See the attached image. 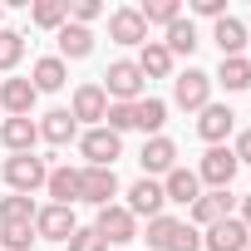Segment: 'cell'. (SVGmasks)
<instances>
[{"label":"cell","instance_id":"cell-35","mask_svg":"<svg viewBox=\"0 0 251 251\" xmlns=\"http://www.w3.org/2000/svg\"><path fill=\"white\" fill-rule=\"evenodd\" d=\"M168 251H202V231H197L192 222H177V231H173Z\"/></svg>","mask_w":251,"mask_h":251},{"label":"cell","instance_id":"cell-1","mask_svg":"<svg viewBox=\"0 0 251 251\" xmlns=\"http://www.w3.org/2000/svg\"><path fill=\"white\" fill-rule=\"evenodd\" d=\"M103 94H108V103H138L143 99V69L133 59H113L103 74Z\"/></svg>","mask_w":251,"mask_h":251},{"label":"cell","instance_id":"cell-37","mask_svg":"<svg viewBox=\"0 0 251 251\" xmlns=\"http://www.w3.org/2000/svg\"><path fill=\"white\" fill-rule=\"evenodd\" d=\"M69 15H74V25H84V30H89V20H99V15H103V5H99V0H74Z\"/></svg>","mask_w":251,"mask_h":251},{"label":"cell","instance_id":"cell-38","mask_svg":"<svg viewBox=\"0 0 251 251\" xmlns=\"http://www.w3.org/2000/svg\"><path fill=\"white\" fill-rule=\"evenodd\" d=\"M192 10H197V15H212V20H222V15H226V0H192Z\"/></svg>","mask_w":251,"mask_h":251},{"label":"cell","instance_id":"cell-34","mask_svg":"<svg viewBox=\"0 0 251 251\" xmlns=\"http://www.w3.org/2000/svg\"><path fill=\"white\" fill-rule=\"evenodd\" d=\"M103 128L123 138V128H133V103H108V113H103Z\"/></svg>","mask_w":251,"mask_h":251},{"label":"cell","instance_id":"cell-24","mask_svg":"<svg viewBox=\"0 0 251 251\" xmlns=\"http://www.w3.org/2000/svg\"><path fill=\"white\" fill-rule=\"evenodd\" d=\"M163 123H168V103L163 99H138L133 103V128H143V133H163Z\"/></svg>","mask_w":251,"mask_h":251},{"label":"cell","instance_id":"cell-39","mask_svg":"<svg viewBox=\"0 0 251 251\" xmlns=\"http://www.w3.org/2000/svg\"><path fill=\"white\" fill-rule=\"evenodd\" d=\"M231 153H236V163H251V128L236 138V148H231Z\"/></svg>","mask_w":251,"mask_h":251},{"label":"cell","instance_id":"cell-30","mask_svg":"<svg viewBox=\"0 0 251 251\" xmlns=\"http://www.w3.org/2000/svg\"><path fill=\"white\" fill-rule=\"evenodd\" d=\"M138 15H143V25H173V20H182V5L177 0H148V5H138Z\"/></svg>","mask_w":251,"mask_h":251},{"label":"cell","instance_id":"cell-11","mask_svg":"<svg viewBox=\"0 0 251 251\" xmlns=\"http://www.w3.org/2000/svg\"><path fill=\"white\" fill-rule=\"evenodd\" d=\"M251 226L241 222V217H226V222H217V226H207V236H202V246L207 251H246V236Z\"/></svg>","mask_w":251,"mask_h":251},{"label":"cell","instance_id":"cell-32","mask_svg":"<svg viewBox=\"0 0 251 251\" xmlns=\"http://www.w3.org/2000/svg\"><path fill=\"white\" fill-rule=\"evenodd\" d=\"M25 54V35L20 30H0V69H15Z\"/></svg>","mask_w":251,"mask_h":251},{"label":"cell","instance_id":"cell-33","mask_svg":"<svg viewBox=\"0 0 251 251\" xmlns=\"http://www.w3.org/2000/svg\"><path fill=\"white\" fill-rule=\"evenodd\" d=\"M0 246H5V251H30V246H35V222H25V226H0Z\"/></svg>","mask_w":251,"mask_h":251},{"label":"cell","instance_id":"cell-3","mask_svg":"<svg viewBox=\"0 0 251 251\" xmlns=\"http://www.w3.org/2000/svg\"><path fill=\"white\" fill-rule=\"evenodd\" d=\"M173 103L187 108V113H202V108L212 103V74H202V69L177 74V79H173Z\"/></svg>","mask_w":251,"mask_h":251},{"label":"cell","instance_id":"cell-6","mask_svg":"<svg viewBox=\"0 0 251 251\" xmlns=\"http://www.w3.org/2000/svg\"><path fill=\"white\" fill-rule=\"evenodd\" d=\"M79 153L89 158V168H113V158L123 153V138H118V133H108L103 123H99V128H89V133L79 138Z\"/></svg>","mask_w":251,"mask_h":251},{"label":"cell","instance_id":"cell-28","mask_svg":"<svg viewBox=\"0 0 251 251\" xmlns=\"http://www.w3.org/2000/svg\"><path fill=\"white\" fill-rule=\"evenodd\" d=\"M163 45H168V54H173V59H177V54H192V50H197V25H192V20H173Z\"/></svg>","mask_w":251,"mask_h":251},{"label":"cell","instance_id":"cell-12","mask_svg":"<svg viewBox=\"0 0 251 251\" xmlns=\"http://www.w3.org/2000/svg\"><path fill=\"white\" fill-rule=\"evenodd\" d=\"M108 35H113L118 45H148V25H143L138 5H118V10L108 15Z\"/></svg>","mask_w":251,"mask_h":251},{"label":"cell","instance_id":"cell-18","mask_svg":"<svg viewBox=\"0 0 251 251\" xmlns=\"http://www.w3.org/2000/svg\"><path fill=\"white\" fill-rule=\"evenodd\" d=\"M212 40H217V50H222V59H236V54L246 50V25H241L236 15H222V20L212 25Z\"/></svg>","mask_w":251,"mask_h":251},{"label":"cell","instance_id":"cell-14","mask_svg":"<svg viewBox=\"0 0 251 251\" xmlns=\"http://www.w3.org/2000/svg\"><path fill=\"white\" fill-rule=\"evenodd\" d=\"M231 128H236V113H231L226 103H207V108H202V118H197V133H202L212 148H222Z\"/></svg>","mask_w":251,"mask_h":251},{"label":"cell","instance_id":"cell-23","mask_svg":"<svg viewBox=\"0 0 251 251\" xmlns=\"http://www.w3.org/2000/svg\"><path fill=\"white\" fill-rule=\"evenodd\" d=\"M133 64L143 69V79H168V74H173V54H168V45H163V40H148V45H143V54H138Z\"/></svg>","mask_w":251,"mask_h":251},{"label":"cell","instance_id":"cell-41","mask_svg":"<svg viewBox=\"0 0 251 251\" xmlns=\"http://www.w3.org/2000/svg\"><path fill=\"white\" fill-rule=\"evenodd\" d=\"M0 15H5V5H0Z\"/></svg>","mask_w":251,"mask_h":251},{"label":"cell","instance_id":"cell-8","mask_svg":"<svg viewBox=\"0 0 251 251\" xmlns=\"http://www.w3.org/2000/svg\"><path fill=\"white\" fill-rule=\"evenodd\" d=\"M69 113H74V123H94V128H99L103 113H108V94H103V84H79Z\"/></svg>","mask_w":251,"mask_h":251},{"label":"cell","instance_id":"cell-42","mask_svg":"<svg viewBox=\"0 0 251 251\" xmlns=\"http://www.w3.org/2000/svg\"><path fill=\"white\" fill-rule=\"evenodd\" d=\"M246 64H251V59H246Z\"/></svg>","mask_w":251,"mask_h":251},{"label":"cell","instance_id":"cell-5","mask_svg":"<svg viewBox=\"0 0 251 251\" xmlns=\"http://www.w3.org/2000/svg\"><path fill=\"white\" fill-rule=\"evenodd\" d=\"M94 231L103 236V246H123V241H133L138 236V222H133V212L128 207H99V222H94Z\"/></svg>","mask_w":251,"mask_h":251},{"label":"cell","instance_id":"cell-13","mask_svg":"<svg viewBox=\"0 0 251 251\" xmlns=\"http://www.w3.org/2000/svg\"><path fill=\"white\" fill-rule=\"evenodd\" d=\"M138 163H143V173H148V177H158V173L168 177V173L177 168V143L158 133V138H148V143H143V153H138Z\"/></svg>","mask_w":251,"mask_h":251},{"label":"cell","instance_id":"cell-26","mask_svg":"<svg viewBox=\"0 0 251 251\" xmlns=\"http://www.w3.org/2000/svg\"><path fill=\"white\" fill-rule=\"evenodd\" d=\"M35 197H20V192H10V197H0V226H25V222H35Z\"/></svg>","mask_w":251,"mask_h":251},{"label":"cell","instance_id":"cell-40","mask_svg":"<svg viewBox=\"0 0 251 251\" xmlns=\"http://www.w3.org/2000/svg\"><path fill=\"white\" fill-rule=\"evenodd\" d=\"M241 222H246V226H251V192H246V197H241Z\"/></svg>","mask_w":251,"mask_h":251},{"label":"cell","instance_id":"cell-31","mask_svg":"<svg viewBox=\"0 0 251 251\" xmlns=\"http://www.w3.org/2000/svg\"><path fill=\"white\" fill-rule=\"evenodd\" d=\"M173 231H177V217H153L148 222V251H168V241H173Z\"/></svg>","mask_w":251,"mask_h":251},{"label":"cell","instance_id":"cell-25","mask_svg":"<svg viewBox=\"0 0 251 251\" xmlns=\"http://www.w3.org/2000/svg\"><path fill=\"white\" fill-rule=\"evenodd\" d=\"M30 20L40 30H64L69 25V0H35L30 5Z\"/></svg>","mask_w":251,"mask_h":251},{"label":"cell","instance_id":"cell-29","mask_svg":"<svg viewBox=\"0 0 251 251\" xmlns=\"http://www.w3.org/2000/svg\"><path fill=\"white\" fill-rule=\"evenodd\" d=\"M217 79L231 89V94H241V89H251V64L236 54V59H222V69H217Z\"/></svg>","mask_w":251,"mask_h":251},{"label":"cell","instance_id":"cell-10","mask_svg":"<svg viewBox=\"0 0 251 251\" xmlns=\"http://www.w3.org/2000/svg\"><path fill=\"white\" fill-rule=\"evenodd\" d=\"M74 231H79V222H74L69 207H54V202H50V207L35 212V236H45V241H69Z\"/></svg>","mask_w":251,"mask_h":251},{"label":"cell","instance_id":"cell-7","mask_svg":"<svg viewBox=\"0 0 251 251\" xmlns=\"http://www.w3.org/2000/svg\"><path fill=\"white\" fill-rule=\"evenodd\" d=\"M118 192V177L113 168H79V202H94V207H108Z\"/></svg>","mask_w":251,"mask_h":251},{"label":"cell","instance_id":"cell-27","mask_svg":"<svg viewBox=\"0 0 251 251\" xmlns=\"http://www.w3.org/2000/svg\"><path fill=\"white\" fill-rule=\"evenodd\" d=\"M84 54H94V35L84 25H64L59 30V59H84Z\"/></svg>","mask_w":251,"mask_h":251},{"label":"cell","instance_id":"cell-2","mask_svg":"<svg viewBox=\"0 0 251 251\" xmlns=\"http://www.w3.org/2000/svg\"><path fill=\"white\" fill-rule=\"evenodd\" d=\"M45 177H50L45 158H35V153H15V158H5V182H10V192L30 197L35 187H45Z\"/></svg>","mask_w":251,"mask_h":251},{"label":"cell","instance_id":"cell-20","mask_svg":"<svg viewBox=\"0 0 251 251\" xmlns=\"http://www.w3.org/2000/svg\"><path fill=\"white\" fill-rule=\"evenodd\" d=\"M45 187H50V197H54V207H74L79 202V168H50V177H45Z\"/></svg>","mask_w":251,"mask_h":251},{"label":"cell","instance_id":"cell-19","mask_svg":"<svg viewBox=\"0 0 251 251\" xmlns=\"http://www.w3.org/2000/svg\"><path fill=\"white\" fill-rule=\"evenodd\" d=\"M64 79H69V69H64L59 54H45V59H35V69H30L35 94H54V89H64Z\"/></svg>","mask_w":251,"mask_h":251},{"label":"cell","instance_id":"cell-16","mask_svg":"<svg viewBox=\"0 0 251 251\" xmlns=\"http://www.w3.org/2000/svg\"><path fill=\"white\" fill-rule=\"evenodd\" d=\"M35 138H40L35 118H5L0 123V143H5L10 153H35Z\"/></svg>","mask_w":251,"mask_h":251},{"label":"cell","instance_id":"cell-9","mask_svg":"<svg viewBox=\"0 0 251 251\" xmlns=\"http://www.w3.org/2000/svg\"><path fill=\"white\" fill-rule=\"evenodd\" d=\"M163 202H168V197H163V182H158V177H138V182L128 187V212H133V222H138V217H148V222L163 217Z\"/></svg>","mask_w":251,"mask_h":251},{"label":"cell","instance_id":"cell-15","mask_svg":"<svg viewBox=\"0 0 251 251\" xmlns=\"http://www.w3.org/2000/svg\"><path fill=\"white\" fill-rule=\"evenodd\" d=\"M35 84L30 79H5L0 84V108H5L10 118H30V108H35Z\"/></svg>","mask_w":251,"mask_h":251},{"label":"cell","instance_id":"cell-17","mask_svg":"<svg viewBox=\"0 0 251 251\" xmlns=\"http://www.w3.org/2000/svg\"><path fill=\"white\" fill-rule=\"evenodd\" d=\"M163 197H168V202H182V207H192V202L202 197V182H197V173H192V168H173V173L163 177Z\"/></svg>","mask_w":251,"mask_h":251},{"label":"cell","instance_id":"cell-4","mask_svg":"<svg viewBox=\"0 0 251 251\" xmlns=\"http://www.w3.org/2000/svg\"><path fill=\"white\" fill-rule=\"evenodd\" d=\"M236 153L222 143V148H207L202 153V168H197V182H212V192H226L231 187V177H236Z\"/></svg>","mask_w":251,"mask_h":251},{"label":"cell","instance_id":"cell-22","mask_svg":"<svg viewBox=\"0 0 251 251\" xmlns=\"http://www.w3.org/2000/svg\"><path fill=\"white\" fill-rule=\"evenodd\" d=\"M226 217H231V197L226 192H207V197L192 202V226H217Z\"/></svg>","mask_w":251,"mask_h":251},{"label":"cell","instance_id":"cell-36","mask_svg":"<svg viewBox=\"0 0 251 251\" xmlns=\"http://www.w3.org/2000/svg\"><path fill=\"white\" fill-rule=\"evenodd\" d=\"M64 246H69V251H108V246H103V236H99L94 226H79V231H74Z\"/></svg>","mask_w":251,"mask_h":251},{"label":"cell","instance_id":"cell-21","mask_svg":"<svg viewBox=\"0 0 251 251\" xmlns=\"http://www.w3.org/2000/svg\"><path fill=\"white\" fill-rule=\"evenodd\" d=\"M74 133H79V123H74V113H69V108H50V113L40 118V138H45V143H54V148H64Z\"/></svg>","mask_w":251,"mask_h":251}]
</instances>
